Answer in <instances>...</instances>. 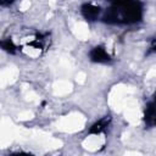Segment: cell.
<instances>
[{"label": "cell", "instance_id": "6da1fadb", "mask_svg": "<svg viewBox=\"0 0 156 156\" xmlns=\"http://www.w3.org/2000/svg\"><path fill=\"white\" fill-rule=\"evenodd\" d=\"M85 117L78 112H72L65 117H61L56 122V128L61 132L66 133H74L84 128Z\"/></svg>", "mask_w": 156, "mask_h": 156}, {"label": "cell", "instance_id": "7a4b0ae2", "mask_svg": "<svg viewBox=\"0 0 156 156\" xmlns=\"http://www.w3.org/2000/svg\"><path fill=\"white\" fill-rule=\"evenodd\" d=\"M133 89L123 85V84H118L116 87L112 88L110 96H108V104L110 106L115 110V111H121L124 107V101L128 96V93H132Z\"/></svg>", "mask_w": 156, "mask_h": 156}, {"label": "cell", "instance_id": "3957f363", "mask_svg": "<svg viewBox=\"0 0 156 156\" xmlns=\"http://www.w3.org/2000/svg\"><path fill=\"white\" fill-rule=\"evenodd\" d=\"M18 77V69L15 66H10L7 68H5L1 74H0V84L1 88H5L9 84H12L13 82H16Z\"/></svg>", "mask_w": 156, "mask_h": 156}, {"label": "cell", "instance_id": "277c9868", "mask_svg": "<svg viewBox=\"0 0 156 156\" xmlns=\"http://www.w3.org/2000/svg\"><path fill=\"white\" fill-rule=\"evenodd\" d=\"M72 83L68 82V80H65V79H60V80H56L52 85V91L56 96H63V95H67L68 93L72 91Z\"/></svg>", "mask_w": 156, "mask_h": 156}, {"label": "cell", "instance_id": "5b68a950", "mask_svg": "<svg viewBox=\"0 0 156 156\" xmlns=\"http://www.w3.org/2000/svg\"><path fill=\"white\" fill-rule=\"evenodd\" d=\"M104 141H105V138L102 135H90L84 139L83 146L89 151H95L104 144Z\"/></svg>", "mask_w": 156, "mask_h": 156}, {"label": "cell", "instance_id": "8992f818", "mask_svg": "<svg viewBox=\"0 0 156 156\" xmlns=\"http://www.w3.org/2000/svg\"><path fill=\"white\" fill-rule=\"evenodd\" d=\"M73 32L76 34V37L80 40H87L89 38V27L87 23L84 22H78L74 28H73Z\"/></svg>", "mask_w": 156, "mask_h": 156}, {"label": "cell", "instance_id": "52a82bcc", "mask_svg": "<svg viewBox=\"0 0 156 156\" xmlns=\"http://www.w3.org/2000/svg\"><path fill=\"white\" fill-rule=\"evenodd\" d=\"M24 52L30 56V57H38L39 54H40V50L39 49H35V48H29V46H26L24 48Z\"/></svg>", "mask_w": 156, "mask_h": 156}, {"label": "cell", "instance_id": "ba28073f", "mask_svg": "<svg viewBox=\"0 0 156 156\" xmlns=\"http://www.w3.org/2000/svg\"><path fill=\"white\" fill-rule=\"evenodd\" d=\"M33 117H34V115H33L32 111H24V112H21V113L18 115V119H20V121H29V119H32Z\"/></svg>", "mask_w": 156, "mask_h": 156}, {"label": "cell", "instance_id": "9c48e42d", "mask_svg": "<svg viewBox=\"0 0 156 156\" xmlns=\"http://www.w3.org/2000/svg\"><path fill=\"white\" fill-rule=\"evenodd\" d=\"M61 65L63 67H66V68H71L73 66V60L71 57H68V56H63L61 58Z\"/></svg>", "mask_w": 156, "mask_h": 156}, {"label": "cell", "instance_id": "30bf717a", "mask_svg": "<svg viewBox=\"0 0 156 156\" xmlns=\"http://www.w3.org/2000/svg\"><path fill=\"white\" fill-rule=\"evenodd\" d=\"M26 100H28V101H37V100H38V95H37L34 91L28 90V91L26 93Z\"/></svg>", "mask_w": 156, "mask_h": 156}, {"label": "cell", "instance_id": "8fae6325", "mask_svg": "<svg viewBox=\"0 0 156 156\" xmlns=\"http://www.w3.org/2000/svg\"><path fill=\"white\" fill-rule=\"evenodd\" d=\"M87 79V74L84 72H78V74L76 76V80L79 83V84H83Z\"/></svg>", "mask_w": 156, "mask_h": 156}, {"label": "cell", "instance_id": "7c38bea8", "mask_svg": "<svg viewBox=\"0 0 156 156\" xmlns=\"http://www.w3.org/2000/svg\"><path fill=\"white\" fill-rule=\"evenodd\" d=\"M29 6H30V1L29 0H23L21 2V5H20V10L21 11H26V10L29 9Z\"/></svg>", "mask_w": 156, "mask_h": 156}, {"label": "cell", "instance_id": "4fadbf2b", "mask_svg": "<svg viewBox=\"0 0 156 156\" xmlns=\"http://www.w3.org/2000/svg\"><path fill=\"white\" fill-rule=\"evenodd\" d=\"M151 78H156V68H151L147 74H146V79H151Z\"/></svg>", "mask_w": 156, "mask_h": 156}, {"label": "cell", "instance_id": "5bb4252c", "mask_svg": "<svg viewBox=\"0 0 156 156\" xmlns=\"http://www.w3.org/2000/svg\"><path fill=\"white\" fill-rule=\"evenodd\" d=\"M50 6H51V7L55 6V0H50Z\"/></svg>", "mask_w": 156, "mask_h": 156}]
</instances>
